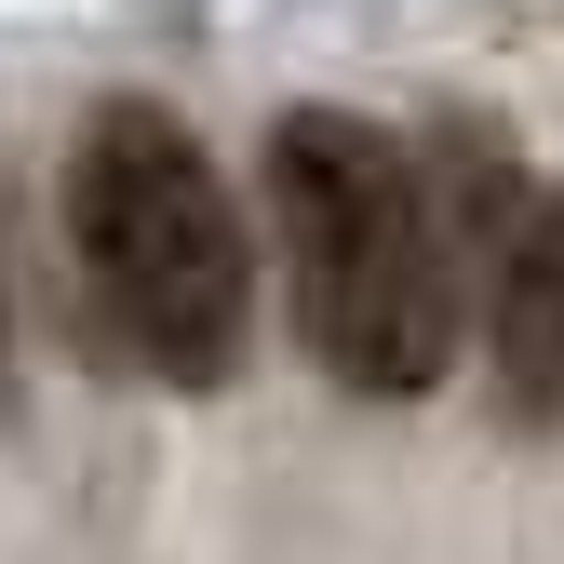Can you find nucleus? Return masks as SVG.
Instances as JSON below:
<instances>
[{
    "mask_svg": "<svg viewBox=\"0 0 564 564\" xmlns=\"http://www.w3.org/2000/svg\"><path fill=\"white\" fill-rule=\"evenodd\" d=\"M269 216H282V282H296V336L336 390H431L457 364V229L431 175H416L377 121L349 108H296L269 134Z\"/></svg>",
    "mask_w": 564,
    "mask_h": 564,
    "instance_id": "obj_1",
    "label": "nucleus"
},
{
    "mask_svg": "<svg viewBox=\"0 0 564 564\" xmlns=\"http://www.w3.org/2000/svg\"><path fill=\"white\" fill-rule=\"evenodd\" d=\"M511 364H524V390H564V202L511 256Z\"/></svg>",
    "mask_w": 564,
    "mask_h": 564,
    "instance_id": "obj_3",
    "label": "nucleus"
},
{
    "mask_svg": "<svg viewBox=\"0 0 564 564\" xmlns=\"http://www.w3.org/2000/svg\"><path fill=\"white\" fill-rule=\"evenodd\" d=\"M67 242H82L95 323L162 390H216L242 364V336H256L242 202L175 108H95L82 162H67Z\"/></svg>",
    "mask_w": 564,
    "mask_h": 564,
    "instance_id": "obj_2",
    "label": "nucleus"
}]
</instances>
